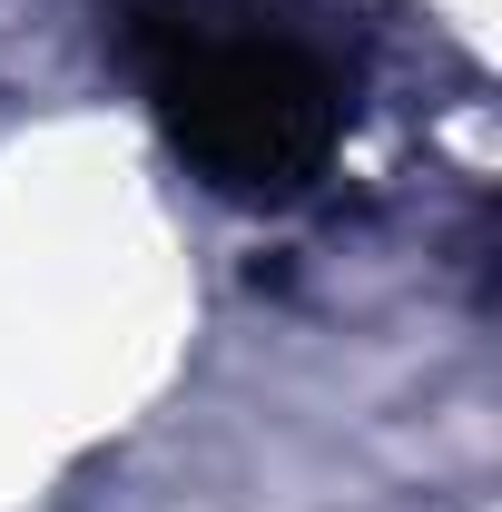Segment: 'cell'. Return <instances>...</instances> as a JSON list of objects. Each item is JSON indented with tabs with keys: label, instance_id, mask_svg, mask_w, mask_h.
Segmentation results:
<instances>
[{
	"label": "cell",
	"instance_id": "1",
	"mask_svg": "<svg viewBox=\"0 0 502 512\" xmlns=\"http://www.w3.org/2000/svg\"><path fill=\"white\" fill-rule=\"evenodd\" d=\"M119 60L188 178L237 207L306 197L355 128L345 50L276 0H138L119 20Z\"/></svg>",
	"mask_w": 502,
	"mask_h": 512
}]
</instances>
